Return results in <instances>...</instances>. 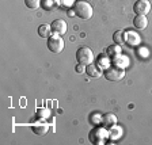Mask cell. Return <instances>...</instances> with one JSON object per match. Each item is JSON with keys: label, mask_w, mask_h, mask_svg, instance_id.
I'll return each mask as SVG.
<instances>
[{"label": "cell", "mask_w": 152, "mask_h": 145, "mask_svg": "<svg viewBox=\"0 0 152 145\" xmlns=\"http://www.w3.org/2000/svg\"><path fill=\"white\" fill-rule=\"evenodd\" d=\"M88 140L94 145H103L106 140H109V130L107 128H95L90 132Z\"/></svg>", "instance_id": "6da1fadb"}, {"label": "cell", "mask_w": 152, "mask_h": 145, "mask_svg": "<svg viewBox=\"0 0 152 145\" xmlns=\"http://www.w3.org/2000/svg\"><path fill=\"white\" fill-rule=\"evenodd\" d=\"M73 8H75V15H77L80 19H84V20L90 19L92 16V14H94L91 4H88L84 0H77L73 4Z\"/></svg>", "instance_id": "7a4b0ae2"}, {"label": "cell", "mask_w": 152, "mask_h": 145, "mask_svg": "<svg viewBox=\"0 0 152 145\" xmlns=\"http://www.w3.org/2000/svg\"><path fill=\"white\" fill-rule=\"evenodd\" d=\"M76 60H77L79 64L87 66V65L94 63V53H92V50L90 47L82 46L77 49V52H76Z\"/></svg>", "instance_id": "3957f363"}, {"label": "cell", "mask_w": 152, "mask_h": 145, "mask_svg": "<svg viewBox=\"0 0 152 145\" xmlns=\"http://www.w3.org/2000/svg\"><path fill=\"white\" fill-rule=\"evenodd\" d=\"M46 46H48V49H49L52 53H54V54L61 53V52H63V49H64V41H63V38H61L58 34L52 35V37L48 38Z\"/></svg>", "instance_id": "277c9868"}, {"label": "cell", "mask_w": 152, "mask_h": 145, "mask_svg": "<svg viewBox=\"0 0 152 145\" xmlns=\"http://www.w3.org/2000/svg\"><path fill=\"white\" fill-rule=\"evenodd\" d=\"M125 76V69L122 68H117V66H109L107 69H104V77L110 82H120L121 79H124Z\"/></svg>", "instance_id": "5b68a950"}, {"label": "cell", "mask_w": 152, "mask_h": 145, "mask_svg": "<svg viewBox=\"0 0 152 145\" xmlns=\"http://www.w3.org/2000/svg\"><path fill=\"white\" fill-rule=\"evenodd\" d=\"M133 11L136 12V15H147L151 11L149 0H137L133 6Z\"/></svg>", "instance_id": "8992f818"}, {"label": "cell", "mask_w": 152, "mask_h": 145, "mask_svg": "<svg viewBox=\"0 0 152 145\" xmlns=\"http://www.w3.org/2000/svg\"><path fill=\"white\" fill-rule=\"evenodd\" d=\"M111 65L125 69L126 66H129V57L125 56V54H122V53L118 54V56H115V57L111 58Z\"/></svg>", "instance_id": "52a82bcc"}, {"label": "cell", "mask_w": 152, "mask_h": 145, "mask_svg": "<svg viewBox=\"0 0 152 145\" xmlns=\"http://www.w3.org/2000/svg\"><path fill=\"white\" fill-rule=\"evenodd\" d=\"M50 26H52V30L58 35H63L66 33V22L63 20V19H56V20H53Z\"/></svg>", "instance_id": "ba28073f"}, {"label": "cell", "mask_w": 152, "mask_h": 145, "mask_svg": "<svg viewBox=\"0 0 152 145\" xmlns=\"http://www.w3.org/2000/svg\"><path fill=\"white\" fill-rule=\"evenodd\" d=\"M125 42L132 45V46H137V45L141 42V37H140L136 31L128 30V31H125Z\"/></svg>", "instance_id": "9c48e42d"}, {"label": "cell", "mask_w": 152, "mask_h": 145, "mask_svg": "<svg viewBox=\"0 0 152 145\" xmlns=\"http://www.w3.org/2000/svg\"><path fill=\"white\" fill-rule=\"evenodd\" d=\"M133 26L137 28V30H144L148 26V19L147 15H136L133 19Z\"/></svg>", "instance_id": "30bf717a"}, {"label": "cell", "mask_w": 152, "mask_h": 145, "mask_svg": "<svg viewBox=\"0 0 152 145\" xmlns=\"http://www.w3.org/2000/svg\"><path fill=\"white\" fill-rule=\"evenodd\" d=\"M86 73L88 76H91V77H94V79H96V77L102 76V69L96 64H90V65L86 66Z\"/></svg>", "instance_id": "8fae6325"}, {"label": "cell", "mask_w": 152, "mask_h": 145, "mask_svg": "<svg viewBox=\"0 0 152 145\" xmlns=\"http://www.w3.org/2000/svg\"><path fill=\"white\" fill-rule=\"evenodd\" d=\"M117 123V117L114 115V114H104V115H102V125H103L104 128H111L114 126Z\"/></svg>", "instance_id": "7c38bea8"}, {"label": "cell", "mask_w": 152, "mask_h": 145, "mask_svg": "<svg viewBox=\"0 0 152 145\" xmlns=\"http://www.w3.org/2000/svg\"><path fill=\"white\" fill-rule=\"evenodd\" d=\"M96 65L101 68V69H107L109 66L111 65V60L107 54H103V56H99L96 58Z\"/></svg>", "instance_id": "4fadbf2b"}, {"label": "cell", "mask_w": 152, "mask_h": 145, "mask_svg": "<svg viewBox=\"0 0 152 145\" xmlns=\"http://www.w3.org/2000/svg\"><path fill=\"white\" fill-rule=\"evenodd\" d=\"M121 136H122V128L115 126V125L110 128V130H109V140L117 141L118 138H121Z\"/></svg>", "instance_id": "5bb4252c"}, {"label": "cell", "mask_w": 152, "mask_h": 145, "mask_svg": "<svg viewBox=\"0 0 152 145\" xmlns=\"http://www.w3.org/2000/svg\"><path fill=\"white\" fill-rule=\"evenodd\" d=\"M113 41L115 45H124L125 44V31L124 30H117V31L113 34Z\"/></svg>", "instance_id": "9a60e30c"}, {"label": "cell", "mask_w": 152, "mask_h": 145, "mask_svg": "<svg viewBox=\"0 0 152 145\" xmlns=\"http://www.w3.org/2000/svg\"><path fill=\"white\" fill-rule=\"evenodd\" d=\"M106 53H107V56L110 57V58H113V57L122 53V49H121L120 45H111V46H109L107 49H106Z\"/></svg>", "instance_id": "2e32d148"}, {"label": "cell", "mask_w": 152, "mask_h": 145, "mask_svg": "<svg viewBox=\"0 0 152 145\" xmlns=\"http://www.w3.org/2000/svg\"><path fill=\"white\" fill-rule=\"evenodd\" d=\"M33 132L35 134H38V136H44L48 132V125L46 123H35L34 126H33Z\"/></svg>", "instance_id": "e0dca14e"}, {"label": "cell", "mask_w": 152, "mask_h": 145, "mask_svg": "<svg viewBox=\"0 0 152 145\" xmlns=\"http://www.w3.org/2000/svg\"><path fill=\"white\" fill-rule=\"evenodd\" d=\"M50 30H52V26L41 25L38 27V34H39V37H42V38H48L50 35Z\"/></svg>", "instance_id": "ac0fdd59"}, {"label": "cell", "mask_w": 152, "mask_h": 145, "mask_svg": "<svg viewBox=\"0 0 152 145\" xmlns=\"http://www.w3.org/2000/svg\"><path fill=\"white\" fill-rule=\"evenodd\" d=\"M25 4L30 9H37L41 6V0H25Z\"/></svg>", "instance_id": "d6986e66"}, {"label": "cell", "mask_w": 152, "mask_h": 145, "mask_svg": "<svg viewBox=\"0 0 152 145\" xmlns=\"http://www.w3.org/2000/svg\"><path fill=\"white\" fill-rule=\"evenodd\" d=\"M44 8L45 9H52L54 7V0H44Z\"/></svg>", "instance_id": "ffe728a7"}, {"label": "cell", "mask_w": 152, "mask_h": 145, "mask_svg": "<svg viewBox=\"0 0 152 145\" xmlns=\"http://www.w3.org/2000/svg\"><path fill=\"white\" fill-rule=\"evenodd\" d=\"M92 122L94 123H99V122H102V115H98V114H94L92 115Z\"/></svg>", "instance_id": "44dd1931"}, {"label": "cell", "mask_w": 152, "mask_h": 145, "mask_svg": "<svg viewBox=\"0 0 152 145\" xmlns=\"http://www.w3.org/2000/svg\"><path fill=\"white\" fill-rule=\"evenodd\" d=\"M60 3L63 4V6H66V7H69V6H72V4H75L76 1H75V0H61Z\"/></svg>", "instance_id": "7402d4cb"}, {"label": "cell", "mask_w": 152, "mask_h": 145, "mask_svg": "<svg viewBox=\"0 0 152 145\" xmlns=\"http://www.w3.org/2000/svg\"><path fill=\"white\" fill-rule=\"evenodd\" d=\"M75 71H76L77 73H83V72L86 71V66H84V65H82V64H79V65H76Z\"/></svg>", "instance_id": "603a6c76"}]
</instances>
